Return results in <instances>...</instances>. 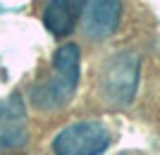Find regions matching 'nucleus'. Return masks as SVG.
Masks as SVG:
<instances>
[{
	"instance_id": "20e7f679",
	"label": "nucleus",
	"mask_w": 160,
	"mask_h": 155,
	"mask_svg": "<svg viewBox=\"0 0 160 155\" xmlns=\"http://www.w3.org/2000/svg\"><path fill=\"white\" fill-rule=\"evenodd\" d=\"M29 143L27 110L19 95L0 100V153H22Z\"/></svg>"
},
{
	"instance_id": "f03ea898",
	"label": "nucleus",
	"mask_w": 160,
	"mask_h": 155,
	"mask_svg": "<svg viewBox=\"0 0 160 155\" xmlns=\"http://www.w3.org/2000/svg\"><path fill=\"white\" fill-rule=\"evenodd\" d=\"M139 88V57L134 53H117L100 67L98 72V93L112 105L124 108L134 100Z\"/></svg>"
},
{
	"instance_id": "0eeeda50",
	"label": "nucleus",
	"mask_w": 160,
	"mask_h": 155,
	"mask_svg": "<svg viewBox=\"0 0 160 155\" xmlns=\"http://www.w3.org/2000/svg\"><path fill=\"white\" fill-rule=\"evenodd\" d=\"M120 155H134V153H120Z\"/></svg>"
},
{
	"instance_id": "39448f33",
	"label": "nucleus",
	"mask_w": 160,
	"mask_h": 155,
	"mask_svg": "<svg viewBox=\"0 0 160 155\" xmlns=\"http://www.w3.org/2000/svg\"><path fill=\"white\" fill-rule=\"evenodd\" d=\"M122 19V0H88L84 10V34L91 41H105L117 31Z\"/></svg>"
},
{
	"instance_id": "7ed1b4c3",
	"label": "nucleus",
	"mask_w": 160,
	"mask_h": 155,
	"mask_svg": "<svg viewBox=\"0 0 160 155\" xmlns=\"http://www.w3.org/2000/svg\"><path fill=\"white\" fill-rule=\"evenodd\" d=\"M112 143V131L98 119L69 124L55 136V155H103Z\"/></svg>"
},
{
	"instance_id": "f257e3e1",
	"label": "nucleus",
	"mask_w": 160,
	"mask_h": 155,
	"mask_svg": "<svg viewBox=\"0 0 160 155\" xmlns=\"http://www.w3.org/2000/svg\"><path fill=\"white\" fill-rule=\"evenodd\" d=\"M79 67L81 53L79 46L65 43L53 55V76L36 81L29 88L31 105L38 110H60L74 98V91L79 86Z\"/></svg>"
},
{
	"instance_id": "423d86ee",
	"label": "nucleus",
	"mask_w": 160,
	"mask_h": 155,
	"mask_svg": "<svg viewBox=\"0 0 160 155\" xmlns=\"http://www.w3.org/2000/svg\"><path fill=\"white\" fill-rule=\"evenodd\" d=\"M88 0H48L43 10V27L53 36L62 38L69 36L77 27V22L84 17Z\"/></svg>"
}]
</instances>
